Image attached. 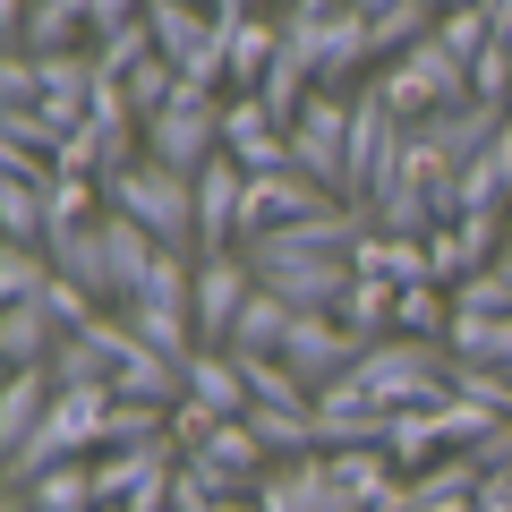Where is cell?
<instances>
[{"mask_svg":"<svg viewBox=\"0 0 512 512\" xmlns=\"http://www.w3.org/2000/svg\"><path fill=\"white\" fill-rule=\"evenodd\" d=\"M350 265H359V274H376V282H393V291H419V282H436V265H427V239H393V231H367Z\"/></svg>","mask_w":512,"mask_h":512,"instance_id":"cell-21","label":"cell"},{"mask_svg":"<svg viewBox=\"0 0 512 512\" xmlns=\"http://www.w3.org/2000/svg\"><path fill=\"white\" fill-rule=\"evenodd\" d=\"M393 299H402V291H393V282L359 274V282H350V291H342V308H333V316H342V325L359 333V342H384V333H393Z\"/></svg>","mask_w":512,"mask_h":512,"instance_id":"cell-28","label":"cell"},{"mask_svg":"<svg viewBox=\"0 0 512 512\" xmlns=\"http://www.w3.org/2000/svg\"><path fill=\"white\" fill-rule=\"evenodd\" d=\"M9 35H18L26 60H60V52H77V35H94V26H86V0H26V18L9 26Z\"/></svg>","mask_w":512,"mask_h":512,"instance_id":"cell-18","label":"cell"},{"mask_svg":"<svg viewBox=\"0 0 512 512\" xmlns=\"http://www.w3.org/2000/svg\"><path fill=\"white\" fill-rule=\"evenodd\" d=\"M504 231H512V205H504Z\"/></svg>","mask_w":512,"mask_h":512,"instance_id":"cell-40","label":"cell"},{"mask_svg":"<svg viewBox=\"0 0 512 512\" xmlns=\"http://www.w3.org/2000/svg\"><path fill=\"white\" fill-rule=\"evenodd\" d=\"M52 350H60V325L35 308V299L0 308V359H9V367H52Z\"/></svg>","mask_w":512,"mask_h":512,"instance_id":"cell-24","label":"cell"},{"mask_svg":"<svg viewBox=\"0 0 512 512\" xmlns=\"http://www.w3.org/2000/svg\"><path fill=\"white\" fill-rule=\"evenodd\" d=\"M35 512H103V495H94V453L86 461H52V470L35 478V487H18Z\"/></svg>","mask_w":512,"mask_h":512,"instance_id":"cell-25","label":"cell"},{"mask_svg":"<svg viewBox=\"0 0 512 512\" xmlns=\"http://www.w3.org/2000/svg\"><path fill=\"white\" fill-rule=\"evenodd\" d=\"M487 9V26H495V43H512V0H478Z\"/></svg>","mask_w":512,"mask_h":512,"instance_id":"cell-37","label":"cell"},{"mask_svg":"<svg viewBox=\"0 0 512 512\" xmlns=\"http://www.w3.org/2000/svg\"><path fill=\"white\" fill-rule=\"evenodd\" d=\"M146 26H154V52H163L171 69H188L197 43L214 35V9H205V0H146Z\"/></svg>","mask_w":512,"mask_h":512,"instance_id":"cell-22","label":"cell"},{"mask_svg":"<svg viewBox=\"0 0 512 512\" xmlns=\"http://www.w3.org/2000/svg\"><path fill=\"white\" fill-rule=\"evenodd\" d=\"M256 299V265L248 256H197V342L205 350H231V325H239V308Z\"/></svg>","mask_w":512,"mask_h":512,"instance_id":"cell-13","label":"cell"},{"mask_svg":"<svg viewBox=\"0 0 512 512\" xmlns=\"http://www.w3.org/2000/svg\"><path fill=\"white\" fill-rule=\"evenodd\" d=\"M180 470L197 478L205 495H256V487H265V470H274V453H265V436H256L248 419H222L197 453H180Z\"/></svg>","mask_w":512,"mask_h":512,"instance_id":"cell-9","label":"cell"},{"mask_svg":"<svg viewBox=\"0 0 512 512\" xmlns=\"http://www.w3.org/2000/svg\"><path fill=\"white\" fill-rule=\"evenodd\" d=\"M436 427H444V453H478L504 419H495V410H478V402H461V393H444V402H436Z\"/></svg>","mask_w":512,"mask_h":512,"instance_id":"cell-31","label":"cell"},{"mask_svg":"<svg viewBox=\"0 0 512 512\" xmlns=\"http://www.w3.org/2000/svg\"><path fill=\"white\" fill-rule=\"evenodd\" d=\"M205 9H214L222 26H239V18H265V9H256V0H205Z\"/></svg>","mask_w":512,"mask_h":512,"instance_id":"cell-36","label":"cell"},{"mask_svg":"<svg viewBox=\"0 0 512 512\" xmlns=\"http://www.w3.org/2000/svg\"><path fill=\"white\" fill-rule=\"evenodd\" d=\"M60 402L52 367H9V384H0V453H18L26 436L43 427V410Z\"/></svg>","mask_w":512,"mask_h":512,"instance_id":"cell-19","label":"cell"},{"mask_svg":"<svg viewBox=\"0 0 512 512\" xmlns=\"http://www.w3.org/2000/svg\"><path fill=\"white\" fill-rule=\"evenodd\" d=\"M436 43L461 60V69H478L487 43H495V26H487V9H444V18H436Z\"/></svg>","mask_w":512,"mask_h":512,"instance_id":"cell-33","label":"cell"},{"mask_svg":"<svg viewBox=\"0 0 512 512\" xmlns=\"http://www.w3.org/2000/svg\"><path fill=\"white\" fill-rule=\"evenodd\" d=\"M43 282H52V248H0V308L43 299Z\"/></svg>","mask_w":512,"mask_h":512,"instance_id":"cell-32","label":"cell"},{"mask_svg":"<svg viewBox=\"0 0 512 512\" xmlns=\"http://www.w3.org/2000/svg\"><path fill=\"white\" fill-rule=\"evenodd\" d=\"M52 274H60V282H77L94 308H120V282H111L103 222H86V231H60V239H52Z\"/></svg>","mask_w":512,"mask_h":512,"instance_id":"cell-17","label":"cell"},{"mask_svg":"<svg viewBox=\"0 0 512 512\" xmlns=\"http://www.w3.org/2000/svg\"><path fill=\"white\" fill-rule=\"evenodd\" d=\"M35 94H43V60L9 52V60H0V103H9V111H35Z\"/></svg>","mask_w":512,"mask_h":512,"instance_id":"cell-35","label":"cell"},{"mask_svg":"<svg viewBox=\"0 0 512 512\" xmlns=\"http://www.w3.org/2000/svg\"><path fill=\"white\" fill-rule=\"evenodd\" d=\"M504 120H512L504 103H478V94H470V103H444V111H427V120L410 128V146H419L436 171H453V180H461V171H470L478 154H487L495 137H504Z\"/></svg>","mask_w":512,"mask_h":512,"instance_id":"cell-8","label":"cell"},{"mask_svg":"<svg viewBox=\"0 0 512 512\" xmlns=\"http://www.w3.org/2000/svg\"><path fill=\"white\" fill-rule=\"evenodd\" d=\"M171 436V410L163 402H120L111 393V436H103V453H137V444H163Z\"/></svg>","mask_w":512,"mask_h":512,"instance_id":"cell-30","label":"cell"},{"mask_svg":"<svg viewBox=\"0 0 512 512\" xmlns=\"http://www.w3.org/2000/svg\"><path fill=\"white\" fill-rule=\"evenodd\" d=\"M239 376H248V410H316V393L282 359H239Z\"/></svg>","mask_w":512,"mask_h":512,"instance_id":"cell-29","label":"cell"},{"mask_svg":"<svg viewBox=\"0 0 512 512\" xmlns=\"http://www.w3.org/2000/svg\"><path fill=\"white\" fill-rule=\"evenodd\" d=\"M239 197H248V171H239L231 154L197 171V248L205 256H231L239 248Z\"/></svg>","mask_w":512,"mask_h":512,"instance_id":"cell-15","label":"cell"},{"mask_svg":"<svg viewBox=\"0 0 512 512\" xmlns=\"http://www.w3.org/2000/svg\"><path fill=\"white\" fill-rule=\"evenodd\" d=\"M359 384H367V402H376V410H436L444 393H453V350L384 333V342H367Z\"/></svg>","mask_w":512,"mask_h":512,"instance_id":"cell-3","label":"cell"},{"mask_svg":"<svg viewBox=\"0 0 512 512\" xmlns=\"http://www.w3.org/2000/svg\"><path fill=\"white\" fill-rule=\"evenodd\" d=\"M291 171H308L325 197H350V94L316 86L291 120Z\"/></svg>","mask_w":512,"mask_h":512,"instance_id":"cell-7","label":"cell"},{"mask_svg":"<svg viewBox=\"0 0 512 512\" xmlns=\"http://www.w3.org/2000/svg\"><path fill=\"white\" fill-rule=\"evenodd\" d=\"M222 103L231 94H188L180 86V103L163 120H146V163L180 171V180H197L205 163H222Z\"/></svg>","mask_w":512,"mask_h":512,"instance_id":"cell-6","label":"cell"},{"mask_svg":"<svg viewBox=\"0 0 512 512\" xmlns=\"http://www.w3.org/2000/svg\"><path fill=\"white\" fill-rule=\"evenodd\" d=\"M384 453L402 461V478L436 470V461H444V427H436V410H393V419H384Z\"/></svg>","mask_w":512,"mask_h":512,"instance_id":"cell-26","label":"cell"},{"mask_svg":"<svg viewBox=\"0 0 512 512\" xmlns=\"http://www.w3.org/2000/svg\"><path fill=\"white\" fill-rule=\"evenodd\" d=\"M111 393L120 402H163V410H180V393H188V367L163 359V350H146L120 308H111Z\"/></svg>","mask_w":512,"mask_h":512,"instance_id":"cell-11","label":"cell"},{"mask_svg":"<svg viewBox=\"0 0 512 512\" xmlns=\"http://www.w3.org/2000/svg\"><path fill=\"white\" fill-rule=\"evenodd\" d=\"M103 436H111V384H86V393H60L52 410H43V427L9 453V487H35L52 461H86V453H103Z\"/></svg>","mask_w":512,"mask_h":512,"instance_id":"cell-1","label":"cell"},{"mask_svg":"<svg viewBox=\"0 0 512 512\" xmlns=\"http://www.w3.org/2000/svg\"><path fill=\"white\" fill-rule=\"evenodd\" d=\"M274 52H282V18H239L231 26V94H265Z\"/></svg>","mask_w":512,"mask_h":512,"instance_id":"cell-23","label":"cell"},{"mask_svg":"<svg viewBox=\"0 0 512 512\" xmlns=\"http://www.w3.org/2000/svg\"><path fill=\"white\" fill-rule=\"evenodd\" d=\"M367 86L384 94V111H393L402 128H419L427 111H444V103H470V69H461V60L444 52L436 35H427V43H410V52L393 60V69H376Z\"/></svg>","mask_w":512,"mask_h":512,"instance_id":"cell-5","label":"cell"},{"mask_svg":"<svg viewBox=\"0 0 512 512\" xmlns=\"http://www.w3.org/2000/svg\"><path fill=\"white\" fill-rule=\"evenodd\" d=\"M393 137H402V120L384 111L376 86H359V94H350V205H367V188H376V171H384V154H393Z\"/></svg>","mask_w":512,"mask_h":512,"instance_id":"cell-16","label":"cell"},{"mask_svg":"<svg viewBox=\"0 0 512 512\" xmlns=\"http://www.w3.org/2000/svg\"><path fill=\"white\" fill-rule=\"evenodd\" d=\"M419 9H427V18H444V9H478V0H419Z\"/></svg>","mask_w":512,"mask_h":512,"instance_id":"cell-39","label":"cell"},{"mask_svg":"<svg viewBox=\"0 0 512 512\" xmlns=\"http://www.w3.org/2000/svg\"><path fill=\"white\" fill-rule=\"evenodd\" d=\"M393 333H402V342H453V291H444V282L402 291L393 299Z\"/></svg>","mask_w":512,"mask_h":512,"instance_id":"cell-27","label":"cell"},{"mask_svg":"<svg viewBox=\"0 0 512 512\" xmlns=\"http://www.w3.org/2000/svg\"><path fill=\"white\" fill-rule=\"evenodd\" d=\"M359 359H367V342L342 325V316H299L291 325V342H282V367H291L308 393H325V384H342V376H359Z\"/></svg>","mask_w":512,"mask_h":512,"instance_id":"cell-10","label":"cell"},{"mask_svg":"<svg viewBox=\"0 0 512 512\" xmlns=\"http://www.w3.org/2000/svg\"><path fill=\"white\" fill-rule=\"evenodd\" d=\"M52 384L60 393H86V384H111V308L94 325H77L69 342L52 350Z\"/></svg>","mask_w":512,"mask_h":512,"instance_id":"cell-20","label":"cell"},{"mask_svg":"<svg viewBox=\"0 0 512 512\" xmlns=\"http://www.w3.org/2000/svg\"><path fill=\"white\" fill-rule=\"evenodd\" d=\"M103 205H111V214H128V222H146L171 256H205L197 248V180H180V171L128 163L120 180H103Z\"/></svg>","mask_w":512,"mask_h":512,"instance_id":"cell-2","label":"cell"},{"mask_svg":"<svg viewBox=\"0 0 512 512\" xmlns=\"http://www.w3.org/2000/svg\"><path fill=\"white\" fill-rule=\"evenodd\" d=\"M222 154H231L248 180L291 171V128L265 111V94H231V103H222Z\"/></svg>","mask_w":512,"mask_h":512,"instance_id":"cell-12","label":"cell"},{"mask_svg":"<svg viewBox=\"0 0 512 512\" xmlns=\"http://www.w3.org/2000/svg\"><path fill=\"white\" fill-rule=\"evenodd\" d=\"M350 9H359V18H384V9H402V0H350Z\"/></svg>","mask_w":512,"mask_h":512,"instance_id":"cell-38","label":"cell"},{"mask_svg":"<svg viewBox=\"0 0 512 512\" xmlns=\"http://www.w3.org/2000/svg\"><path fill=\"white\" fill-rule=\"evenodd\" d=\"M0 146L9 154H60V128L43 111H0Z\"/></svg>","mask_w":512,"mask_h":512,"instance_id":"cell-34","label":"cell"},{"mask_svg":"<svg viewBox=\"0 0 512 512\" xmlns=\"http://www.w3.org/2000/svg\"><path fill=\"white\" fill-rule=\"evenodd\" d=\"M256 265V291H274L282 308H299V316H333L342 308V291L359 282V265L350 256H308V248H291V239H256V248H239Z\"/></svg>","mask_w":512,"mask_h":512,"instance_id":"cell-4","label":"cell"},{"mask_svg":"<svg viewBox=\"0 0 512 512\" xmlns=\"http://www.w3.org/2000/svg\"><path fill=\"white\" fill-rule=\"evenodd\" d=\"M384 419H393V410L367 402L359 376L325 384V393H316V453H359V444H384Z\"/></svg>","mask_w":512,"mask_h":512,"instance_id":"cell-14","label":"cell"}]
</instances>
